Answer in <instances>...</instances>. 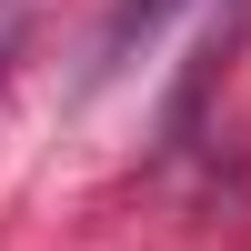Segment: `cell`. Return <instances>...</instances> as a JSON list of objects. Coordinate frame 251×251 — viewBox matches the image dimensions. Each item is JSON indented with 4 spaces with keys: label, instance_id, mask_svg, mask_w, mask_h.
I'll list each match as a JSON object with an SVG mask.
<instances>
[{
    "label": "cell",
    "instance_id": "cell-1",
    "mask_svg": "<svg viewBox=\"0 0 251 251\" xmlns=\"http://www.w3.org/2000/svg\"><path fill=\"white\" fill-rule=\"evenodd\" d=\"M10 50H20V0H0V80H10Z\"/></svg>",
    "mask_w": 251,
    "mask_h": 251
}]
</instances>
